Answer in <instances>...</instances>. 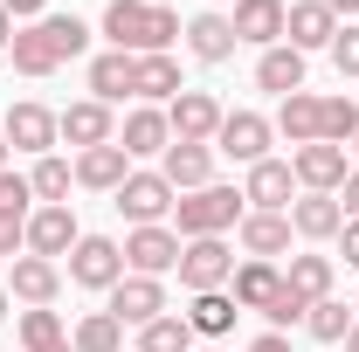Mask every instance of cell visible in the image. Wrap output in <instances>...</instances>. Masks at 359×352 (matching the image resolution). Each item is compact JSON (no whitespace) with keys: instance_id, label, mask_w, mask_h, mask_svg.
<instances>
[{"instance_id":"6da1fadb","label":"cell","mask_w":359,"mask_h":352,"mask_svg":"<svg viewBox=\"0 0 359 352\" xmlns=\"http://www.w3.org/2000/svg\"><path fill=\"white\" fill-rule=\"evenodd\" d=\"M83 48H90V28L76 21V14H42V21L14 28L7 55H14V76H55V69L76 62Z\"/></svg>"},{"instance_id":"7a4b0ae2","label":"cell","mask_w":359,"mask_h":352,"mask_svg":"<svg viewBox=\"0 0 359 352\" xmlns=\"http://www.w3.org/2000/svg\"><path fill=\"white\" fill-rule=\"evenodd\" d=\"M180 35H187V21L159 0H111L104 7V42L125 55H173Z\"/></svg>"},{"instance_id":"3957f363","label":"cell","mask_w":359,"mask_h":352,"mask_svg":"<svg viewBox=\"0 0 359 352\" xmlns=\"http://www.w3.org/2000/svg\"><path fill=\"white\" fill-rule=\"evenodd\" d=\"M249 215V201H242V187H201V194H180L173 201V235L180 242H201V235H228V228H242Z\"/></svg>"},{"instance_id":"277c9868","label":"cell","mask_w":359,"mask_h":352,"mask_svg":"<svg viewBox=\"0 0 359 352\" xmlns=\"http://www.w3.org/2000/svg\"><path fill=\"white\" fill-rule=\"evenodd\" d=\"M173 201H180V194L166 187V173H159V166H145V173L132 166V180H125V187L111 194V208L132 221V228H159V221L173 215Z\"/></svg>"},{"instance_id":"5b68a950","label":"cell","mask_w":359,"mask_h":352,"mask_svg":"<svg viewBox=\"0 0 359 352\" xmlns=\"http://www.w3.org/2000/svg\"><path fill=\"white\" fill-rule=\"evenodd\" d=\"M180 283L201 297V290H228L235 283V249L222 235H201V242H180Z\"/></svg>"},{"instance_id":"8992f818","label":"cell","mask_w":359,"mask_h":352,"mask_svg":"<svg viewBox=\"0 0 359 352\" xmlns=\"http://www.w3.org/2000/svg\"><path fill=\"white\" fill-rule=\"evenodd\" d=\"M104 311H111L118 325H132V332H138V325L166 318V283H159V276H132V269H125V276L104 290Z\"/></svg>"},{"instance_id":"52a82bcc","label":"cell","mask_w":359,"mask_h":352,"mask_svg":"<svg viewBox=\"0 0 359 352\" xmlns=\"http://www.w3.org/2000/svg\"><path fill=\"white\" fill-rule=\"evenodd\" d=\"M222 97L215 90H180L173 104H166V125H173L180 145H215V132H222Z\"/></svg>"},{"instance_id":"ba28073f","label":"cell","mask_w":359,"mask_h":352,"mask_svg":"<svg viewBox=\"0 0 359 352\" xmlns=\"http://www.w3.org/2000/svg\"><path fill=\"white\" fill-rule=\"evenodd\" d=\"M0 138H7V152H28V159H42L48 145H55V111L35 104V97H21V104H7V118H0Z\"/></svg>"},{"instance_id":"9c48e42d","label":"cell","mask_w":359,"mask_h":352,"mask_svg":"<svg viewBox=\"0 0 359 352\" xmlns=\"http://www.w3.org/2000/svg\"><path fill=\"white\" fill-rule=\"evenodd\" d=\"M118 276H125V242L83 235V242L69 249V283H76V290H111Z\"/></svg>"},{"instance_id":"30bf717a","label":"cell","mask_w":359,"mask_h":352,"mask_svg":"<svg viewBox=\"0 0 359 352\" xmlns=\"http://www.w3.org/2000/svg\"><path fill=\"white\" fill-rule=\"evenodd\" d=\"M269 138H276V125L263 111H228L222 132H215V152L235 159V166H256V159H269Z\"/></svg>"},{"instance_id":"8fae6325","label":"cell","mask_w":359,"mask_h":352,"mask_svg":"<svg viewBox=\"0 0 359 352\" xmlns=\"http://www.w3.org/2000/svg\"><path fill=\"white\" fill-rule=\"evenodd\" d=\"M290 173H297V194H339L353 166H346V145H325L318 138V145H297L290 152Z\"/></svg>"},{"instance_id":"7c38bea8","label":"cell","mask_w":359,"mask_h":352,"mask_svg":"<svg viewBox=\"0 0 359 352\" xmlns=\"http://www.w3.org/2000/svg\"><path fill=\"white\" fill-rule=\"evenodd\" d=\"M242 201H249L256 215H290V201H297V173H290V159H256L249 180H242Z\"/></svg>"},{"instance_id":"4fadbf2b","label":"cell","mask_w":359,"mask_h":352,"mask_svg":"<svg viewBox=\"0 0 359 352\" xmlns=\"http://www.w3.org/2000/svg\"><path fill=\"white\" fill-rule=\"evenodd\" d=\"M55 132H62V145L90 152V145H111V138H118V118H111V104H97V97H76L69 111H55Z\"/></svg>"},{"instance_id":"5bb4252c","label":"cell","mask_w":359,"mask_h":352,"mask_svg":"<svg viewBox=\"0 0 359 352\" xmlns=\"http://www.w3.org/2000/svg\"><path fill=\"white\" fill-rule=\"evenodd\" d=\"M125 269L132 276H166V269H180V235L159 221V228H132L125 235Z\"/></svg>"},{"instance_id":"9a60e30c","label":"cell","mask_w":359,"mask_h":352,"mask_svg":"<svg viewBox=\"0 0 359 352\" xmlns=\"http://www.w3.org/2000/svg\"><path fill=\"white\" fill-rule=\"evenodd\" d=\"M228 21H235V42L276 48V42H283V21H290V0H235Z\"/></svg>"},{"instance_id":"2e32d148","label":"cell","mask_w":359,"mask_h":352,"mask_svg":"<svg viewBox=\"0 0 359 352\" xmlns=\"http://www.w3.org/2000/svg\"><path fill=\"white\" fill-rule=\"evenodd\" d=\"M235 242H242V256H256V263H276V256H290V242H297V228H290V215H242V228H235Z\"/></svg>"},{"instance_id":"e0dca14e","label":"cell","mask_w":359,"mask_h":352,"mask_svg":"<svg viewBox=\"0 0 359 352\" xmlns=\"http://www.w3.org/2000/svg\"><path fill=\"white\" fill-rule=\"evenodd\" d=\"M118 145H125V159H159V152L173 145V125H166V111H159V104H138V111H125V125H118Z\"/></svg>"},{"instance_id":"ac0fdd59","label":"cell","mask_w":359,"mask_h":352,"mask_svg":"<svg viewBox=\"0 0 359 352\" xmlns=\"http://www.w3.org/2000/svg\"><path fill=\"white\" fill-rule=\"evenodd\" d=\"M159 173H166V187L173 194H201V187H215V145H166L159 152Z\"/></svg>"},{"instance_id":"d6986e66","label":"cell","mask_w":359,"mask_h":352,"mask_svg":"<svg viewBox=\"0 0 359 352\" xmlns=\"http://www.w3.org/2000/svg\"><path fill=\"white\" fill-rule=\"evenodd\" d=\"M69 166H76V187H90V194H118V187L132 180V159H125V145H118V138H111V145L76 152Z\"/></svg>"},{"instance_id":"ffe728a7","label":"cell","mask_w":359,"mask_h":352,"mask_svg":"<svg viewBox=\"0 0 359 352\" xmlns=\"http://www.w3.org/2000/svg\"><path fill=\"white\" fill-rule=\"evenodd\" d=\"M332 35H339V14H332L325 0H290L283 42L297 48V55H311V48H332Z\"/></svg>"},{"instance_id":"44dd1931","label":"cell","mask_w":359,"mask_h":352,"mask_svg":"<svg viewBox=\"0 0 359 352\" xmlns=\"http://www.w3.org/2000/svg\"><path fill=\"white\" fill-rule=\"evenodd\" d=\"M76 242H83V228H76L69 208H35V215H28V256H48V263H55V256H69Z\"/></svg>"},{"instance_id":"7402d4cb","label":"cell","mask_w":359,"mask_h":352,"mask_svg":"<svg viewBox=\"0 0 359 352\" xmlns=\"http://www.w3.org/2000/svg\"><path fill=\"white\" fill-rule=\"evenodd\" d=\"M55 290H62V263H48V256H14L7 269V297H21V304H55Z\"/></svg>"},{"instance_id":"603a6c76","label":"cell","mask_w":359,"mask_h":352,"mask_svg":"<svg viewBox=\"0 0 359 352\" xmlns=\"http://www.w3.org/2000/svg\"><path fill=\"white\" fill-rule=\"evenodd\" d=\"M187 55H194V62H208V69L235 55V21H228L222 7H208V14H194V21H187Z\"/></svg>"},{"instance_id":"cb8c5ba5","label":"cell","mask_w":359,"mask_h":352,"mask_svg":"<svg viewBox=\"0 0 359 352\" xmlns=\"http://www.w3.org/2000/svg\"><path fill=\"white\" fill-rule=\"evenodd\" d=\"M290 228H297V242H339V228H346L339 194H297L290 201Z\"/></svg>"},{"instance_id":"d4e9b609","label":"cell","mask_w":359,"mask_h":352,"mask_svg":"<svg viewBox=\"0 0 359 352\" xmlns=\"http://www.w3.org/2000/svg\"><path fill=\"white\" fill-rule=\"evenodd\" d=\"M318 118H325V97H311V90H290L283 104H276V138H290V152L297 145H318Z\"/></svg>"},{"instance_id":"484cf974","label":"cell","mask_w":359,"mask_h":352,"mask_svg":"<svg viewBox=\"0 0 359 352\" xmlns=\"http://www.w3.org/2000/svg\"><path fill=\"white\" fill-rule=\"evenodd\" d=\"M180 62L173 55H132V97L138 104H173L180 97Z\"/></svg>"},{"instance_id":"4316f807","label":"cell","mask_w":359,"mask_h":352,"mask_svg":"<svg viewBox=\"0 0 359 352\" xmlns=\"http://www.w3.org/2000/svg\"><path fill=\"white\" fill-rule=\"evenodd\" d=\"M256 90H269L276 104H283L290 90H304V55H297V48H290V42L263 48V55H256Z\"/></svg>"},{"instance_id":"83f0119b","label":"cell","mask_w":359,"mask_h":352,"mask_svg":"<svg viewBox=\"0 0 359 352\" xmlns=\"http://www.w3.org/2000/svg\"><path fill=\"white\" fill-rule=\"evenodd\" d=\"M180 318L194 325V339H208V346H215V339H228V332H235V318H242V304H235L228 290H201V297H194V304L180 311Z\"/></svg>"},{"instance_id":"f1b7e54d","label":"cell","mask_w":359,"mask_h":352,"mask_svg":"<svg viewBox=\"0 0 359 352\" xmlns=\"http://www.w3.org/2000/svg\"><path fill=\"white\" fill-rule=\"evenodd\" d=\"M276 290H283V269H276V263H256V256H249V263H235L228 297H235L242 311H269V297H276Z\"/></svg>"},{"instance_id":"f546056e","label":"cell","mask_w":359,"mask_h":352,"mask_svg":"<svg viewBox=\"0 0 359 352\" xmlns=\"http://www.w3.org/2000/svg\"><path fill=\"white\" fill-rule=\"evenodd\" d=\"M90 97H97V104H125V97H132V55H125V48H104V55L90 62Z\"/></svg>"},{"instance_id":"4dcf8cb0","label":"cell","mask_w":359,"mask_h":352,"mask_svg":"<svg viewBox=\"0 0 359 352\" xmlns=\"http://www.w3.org/2000/svg\"><path fill=\"white\" fill-rule=\"evenodd\" d=\"M332 276H339V256H290V269H283V283H290L304 304L332 297Z\"/></svg>"},{"instance_id":"1f68e13d","label":"cell","mask_w":359,"mask_h":352,"mask_svg":"<svg viewBox=\"0 0 359 352\" xmlns=\"http://www.w3.org/2000/svg\"><path fill=\"white\" fill-rule=\"evenodd\" d=\"M28 187H35V201H42V208H69L76 166H69V159H55V152H42V159L28 166Z\"/></svg>"},{"instance_id":"d6a6232c","label":"cell","mask_w":359,"mask_h":352,"mask_svg":"<svg viewBox=\"0 0 359 352\" xmlns=\"http://www.w3.org/2000/svg\"><path fill=\"white\" fill-rule=\"evenodd\" d=\"M201 339H194V325L180 318V311H166V318H152V325H138V352H194Z\"/></svg>"},{"instance_id":"836d02e7","label":"cell","mask_w":359,"mask_h":352,"mask_svg":"<svg viewBox=\"0 0 359 352\" xmlns=\"http://www.w3.org/2000/svg\"><path fill=\"white\" fill-rule=\"evenodd\" d=\"M353 325H359V318L339 304V297H318V304L304 311V332H311L318 346H346V332H353Z\"/></svg>"},{"instance_id":"e575fe53","label":"cell","mask_w":359,"mask_h":352,"mask_svg":"<svg viewBox=\"0 0 359 352\" xmlns=\"http://www.w3.org/2000/svg\"><path fill=\"white\" fill-rule=\"evenodd\" d=\"M69 346L76 352H125V325H118L111 311H90L83 325L69 332Z\"/></svg>"},{"instance_id":"d590c367","label":"cell","mask_w":359,"mask_h":352,"mask_svg":"<svg viewBox=\"0 0 359 352\" xmlns=\"http://www.w3.org/2000/svg\"><path fill=\"white\" fill-rule=\"evenodd\" d=\"M318 138H325V145H353V138H359V104H353V97H325Z\"/></svg>"},{"instance_id":"8d00e7d4","label":"cell","mask_w":359,"mask_h":352,"mask_svg":"<svg viewBox=\"0 0 359 352\" xmlns=\"http://www.w3.org/2000/svg\"><path fill=\"white\" fill-rule=\"evenodd\" d=\"M69 332H62V318L48 304H35V311H21V352H48V346H62Z\"/></svg>"},{"instance_id":"74e56055","label":"cell","mask_w":359,"mask_h":352,"mask_svg":"<svg viewBox=\"0 0 359 352\" xmlns=\"http://www.w3.org/2000/svg\"><path fill=\"white\" fill-rule=\"evenodd\" d=\"M28 201H35V187H28V173H14V166H7V173H0V215H35Z\"/></svg>"},{"instance_id":"f35d334b","label":"cell","mask_w":359,"mask_h":352,"mask_svg":"<svg viewBox=\"0 0 359 352\" xmlns=\"http://www.w3.org/2000/svg\"><path fill=\"white\" fill-rule=\"evenodd\" d=\"M304 311H311V304H304V297L283 283V290L269 297V311H263V318H269V332H283V325H304Z\"/></svg>"},{"instance_id":"ab89813d","label":"cell","mask_w":359,"mask_h":352,"mask_svg":"<svg viewBox=\"0 0 359 352\" xmlns=\"http://www.w3.org/2000/svg\"><path fill=\"white\" fill-rule=\"evenodd\" d=\"M332 62H339V76H359V21H339V35H332Z\"/></svg>"},{"instance_id":"60d3db41","label":"cell","mask_w":359,"mask_h":352,"mask_svg":"<svg viewBox=\"0 0 359 352\" xmlns=\"http://www.w3.org/2000/svg\"><path fill=\"white\" fill-rule=\"evenodd\" d=\"M0 256H28V215H0Z\"/></svg>"},{"instance_id":"b9f144b4","label":"cell","mask_w":359,"mask_h":352,"mask_svg":"<svg viewBox=\"0 0 359 352\" xmlns=\"http://www.w3.org/2000/svg\"><path fill=\"white\" fill-rule=\"evenodd\" d=\"M339 215H346V221H359V166L346 173V187H339Z\"/></svg>"},{"instance_id":"7bdbcfd3","label":"cell","mask_w":359,"mask_h":352,"mask_svg":"<svg viewBox=\"0 0 359 352\" xmlns=\"http://www.w3.org/2000/svg\"><path fill=\"white\" fill-rule=\"evenodd\" d=\"M0 7L14 14V28H21V21H42V14H48V0H0Z\"/></svg>"},{"instance_id":"ee69618b","label":"cell","mask_w":359,"mask_h":352,"mask_svg":"<svg viewBox=\"0 0 359 352\" xmlns=\"http://www.w3.org/2000/svg\"><path fill=\"white\" fill-rule=\"evenodd\" d=\"M339 256L359 269V221H346V228H339Z\"/></svg>"},{"instance_id":"f6af8a7d","label":"cell","mask_w":359,"mask_h":352,"mask_svg":"<svg viewBox=\"0 0 359 352\" xmlns=\"http://www.w3.org/2000/svg\"><path fill=\"white\" fill-rule=\"evenodd\" d=\"M249 352H290V339H283V332H263V339H256Z\"/></svg>"},{"instance_id":"bcb514c9","label":"cell","mask_w":359,"mask_h":352,"mask_svg":"<svg viewBox=\"0 0 359 352\" xmlns=\"http://www.w3.org/2000/svg\"><path fill=\"white\" fill-rule=\"evenodd\" d=\"M14 42V14H7V7H0V48Z\"/></svg>"},{"instance_id":"7dc6e473","label":"cell","mask_w":359,"mask_h":352,"mask_svg":"<svg viewBox=\"0 0 359 352\" xmlns=\"http://www.w3.org/2000/svg\"><path fill=\"white\" fill-rule=\"evenodd\" d=\"M325 7H332L339 21H346V14H359V0H325Z\"/></svg>"},{"instance_id":"c3c4849f","label":"cell","mask_w":359,"mask_h":352,"mask_svg":"<svg viewBox=\"0 0 359 352\" xmlns=\"http://www.w3.org/2000/svg\"><path fill=\"white\" fill-rule=\"evenodd\" d=\"M346 352H359V325H353V332H346Z\"/></svg>"},{"instance_id":"681fc988","label":"cell","mask_w":359,"mask_h":352,"mask_svg":"<svg viewBox=\"0 0 359 352\" xmlns=\"http://www.w3.org/2000/svg\"><path fill=\"white\" fill-rule=\"evenodd\" d=\"M7 304H14V297H7V290H0V325H7Z\"/></svg>"},{"instance_id":"f907efd6","label":"cell","mask_w":359,"mask_h":352,"mask_svg":"<svg viewBox=\"0 0 359 352\" xmlns=\"http://www.w3.org/2000/svg\"><path fill=\"white\" fill-rule=\"evenodd\" d=\"M0 173H7V138H0Z\"/></svg>"},{"instance_id":"816d5d0a","label":"cell","mask_w":359,"mask_h":352,"mask_svg":"<svg viewBox=\"0 0 359 352\" xmlns=\"http://www.w3.org/2000/svg\"><path fill=\"white\" fill-rule=\"evenodd\" d=\"M48 352H76V346H69V339H62V346H48Z\"/></svg>"},{"instance_id":"f5cc1de1","label":"cell","mask_w":359,"mask_h":352,"mask_svg":"<svg viewBox=\"0 0 359 352\" xmlns=\"http://www.w3.org/2000/svg\"><path fill=\"white\" fill-rule=\"evenodd\" d=\"M346 152H353V159H359V138H353V145H346Z\"/></svg>"},{"instance_id":"db71d44e","label":"cell","mask_w":359,"mask_h":352,"mask_svg":"<svg viewBox=\"0 0 359 352\" xmlns=\"http://www.w3.org/2000/svg\"><path fill=\"white\" fill-rule=\"evenodd\" d=\"M194 352H222V346H194Z\"/></svg>"},{"instance_id":"11a10c76","label":"cell","mask_w":359,"mask_h":352,"mask_svg":"<svg viewBox=\"0 0 359 352\" xmlns=\"http://www.w3.org/2000/svg\"><path fill=\"white\" fill-rule=\"evenodd\" d=\"M215 7H235V0H215Z\"/></svg>"},{"instance_id":"9f6ffc18","label":"cell","mask_w":359,"mask_h":352,"mask_svg":"<svg viewBox=\"0 0 359 352\" xmlns=\"http://www.w3.org/2000/svg\"><path fill=\"white\" fill-rule=\"evenodd\" d=\"M353 311H359V297H353Z\"/></svg>"}]
</instances>
